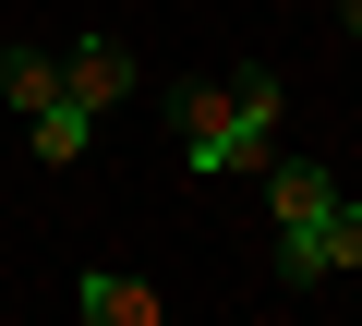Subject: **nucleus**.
<instances>
[{"instance_id": "1", "label": "nucleus", "mask_w": 362, "mask_h": 326, "mask_svg": "<svg viewBox=\"0 0 362 326\" xmlns=\"http://www.w3.org/2000/svg\"><path fill=\"white\" fill-rule=\"evenodd\" d=\"M169 133H181V170L194 182H266V133H242V109H230V85H181L169 97Z\"/></svg>"}, {"instance_id": "2", "label": "nucleus", "mask_w": 362, "mask_h": 326, "mask_svg": "<svg viewBox=\"0 0 362 326\" xmlns=\"http://www.w3.org/2000/svg\"><path fill=\"white\" fill-rule=\"evenodd\" d=\"M61 97H85V109L109 121V109L133 97V49H121V37H73V49H61Z\"/></svg>"}, {"instance_id": "3", "label": "nucleus", "mask_w": 362, "mask_h": 326, "mask_svg": "<svg viewBox=\"0 0 362 326\" xmlns=\"http://www.w3.org/2000/svg\"><path fill=\"white\" fill-rule=\"evenodd\" d=\"M73 314H85V326H157V290L121 278V266H85V278H73Z\"/></svg>"}, {"instance_id": "4", "label": "nucleus", "mask_w": 362, "mask_h": 326, "mask_svg": "<svg viewBox=\"0 0 362 326\" xmlns=\"http://www.w3.org/2000/svg\"><path fill=\"white\" fill-rule=\"evenodd\" d=\"M25 145L49 157V170H73V157L97 145V109H85V97H49V109H25Z\"/></svg>"}, {"instance_id": "5", "label": "nucleus", "mask_w": 362, "mask_h": 326, "mask_svg": "<svg viewBox=\"0 0 362 326\" xmlns=\"http://www.w3.org/2000/svg\"><path fill=\"white\" fill-rule=\"evenodd\" d=\"M314 254H326V278H362V194H326V218H314Z\"/></svg>"}, {"instance_id": "6", "label": "nucleus", "mask_w": 362, "mask_h": 326, "mask_svg": "<svg viewBox=\"0 0 362 326\" xmlns=\"http://www.w3.org/2000/svg\"><path fill=\"white\" fill-rule=\"evenodd\" d=\"M0 97H13V109H49L61 97V49H0Z\"/></svg>"}, {"instance_id": "7", "label": "nucleus", "mask_w": 362, "mask_h": 326, "mask_svg": "<svg viewBox=\"0 0 362 326\" xmlns=\"http://www.w3.org/2000/svg\"><path fill=\"white\" fill-rule=\"evenodd\" d=\"M230 109H242V133H266V145H278V121H290V85H278V73H230Z\"/></svg>"}, {"instance_id": "8", "label": "nucleus", "mask_w": 362, "mask_h": 326, "mask_svg": "<svg viewBox=\"0 0 362 326\" xmlns=\"http://www.w3.org/2000/svg\"><path fill=\"white\" fill-rule=\"evenodd\" d=\"M338 13H350V25H362V0H338Z\"/></svg>"}]
</instances>
